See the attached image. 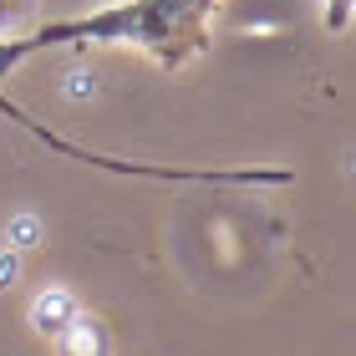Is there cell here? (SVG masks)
Returning <instances> with one entry per match:
<instances>
[{
    "instance_id": "1",
    "label": "cell",
    "mask_w": 356,
    "mask_h": 356,
    "mask_svg": "<svg viewBox=\"0 0 356 356\" xmlns=\"http://www.w3.org/2000/svg\"><path fill=\"white\" fill-rule=\"evenodd\" d=\"M224 0H107L82 15H56L0 36V82L41 51H138L163 72H184L209 51V21Z\"/></svg>"
},
{
    "instance_id": "2",
    "label": "cell",
    "mask_w": 356,
    "mask_h": 356,
    "mask_svg": "<svg viewBox=\"0 0 356 356\" xmlns=\"http://www.w3.org/2000/svg\"><path fill=\"white\" fill-rule=\"evenodd\" d=\"M351 6L356 0H321V21H326L331 36H346L351 31Z\"/></svg>"
}]
</instances>
